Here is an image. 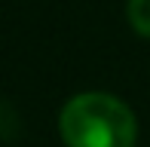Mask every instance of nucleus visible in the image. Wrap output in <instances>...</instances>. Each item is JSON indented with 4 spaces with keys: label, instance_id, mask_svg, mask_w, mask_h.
<instances>
[{
    "label": "nucleus",
    "instance_id": "1",
    "mask_svg": "<svg viewBox=\"0 0 150 147\" xmlns=\"http://www.w3.org/2000/svg\"><path fill=\"white\" fill-rule=\"evenodd\" d=\"M58 132L67 147H135L138 123L126 101L107 92H83L61 107Z\"/></svg>",
    "mask_w": 150,
    "mask_h": 147
},
{
    "label": "nucleus",
    "instance_id": "2",
    "mask_svg": "<svg viewBox=\"0 0 150 147\" xmlns=\"http://www.w3.org/2000/svg\"><path fill=\"white\" fill-rule=\"evenodd\" d=\"M126 12H129V25L141 37H150V0H129Z\"/></svg>",
    "mask_w": 150,
    "mask_h": 147
}]
</instances>
